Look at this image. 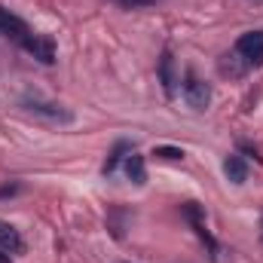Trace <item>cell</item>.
<instances>
[{
  "instance_id": "cell-1",
  "label": "cell",
  "mask_w": 263,
  "mask_h": 263,
  "mask_svg": "<svg viewBox=\"0 0 263 263\" xmlns=\"http://www.w3.org/2000/svg\"><path fill=\"white\" fill-rule=\"evenodd\" d=\"M25 104V110L28 114H34V117H43V120H49V123H70L73 120V114L62 107V104H55V101H43V98H25L22 101Z\"/></svg>"
},
{
  "instance_id": "cell-2",
  "label": "cell",
  "mask_w": 263,
  "mask_h": 263,
  "mask_svg": "<svg viewBox=\"0 0 263 263\" xmlns=\"http://www.w3.org/2000/svg\"><path fill=\"white\" fill-rule=\"evenodd\" d=\"M245 65H263V31H248L236 40V49H233Z\"/></svg>"
},
{
  "instance_id": "cell-3",
  "label": "cell",
  "mask_w": 263,
  "mask_h": 263,
  "mask_svg": "<svg viewBox=\"0 0 263 263\" xmlns=\"http://www.w3.org/2000/svg\"><path fill=\"white\" fill-rule=\"evenodd\" d=\"M184 98H187V104L193 107V110H205L208 104H211V89H208V83H202L199 77H187V83H184Z\"/></svg>"
},
{
  "instance_id": "cell-4",
  "label": "cell",
  "mask_w": 263,
  "mask_h": 263,
  "mask_svg": "<svg viewBox=\"0 0 263 263\" xmlns=\"http://www.w3.org/2000/svg\"><path fill=\"white\" fill-rule=\"evenodd\" d=\"M0 37H12L15 43H25L31 37V31H28V25L18 15H12L9 9L0 6Z\"/></svg>"
},
{
  "instance_id": "cell-5",
  "label": "cell",
  "mask_w": 263,
  "mask_h": 263,
  "mask_svg": "<svg viewBox=\"0 0 263 263\" xmlns=\"http://www.w3.org/2000/svg\"><path fill=\"white\" fill-rule=\"evenodd\" d=\"M159 83H162V89H165V95L168 98H175V92H178V67H175V55L165 49L162 52V59H159Z\"/></svg>"
},
{
  "instance_id": "cell-6",
  "label": "cell",
  "mask_w": 263,
  "mask_h": 263,
  "mask_svg": "<svg viewBox=\"0 0 263 263\" xmlns=\"http://www.w3.org/2000/svg\"><path fill=\"white\" fill-rule=\"evenodd\" d=\"M34 59H40L43 65H52L55 62V46H52V40H46V37H37V34H31L25 43H22Z\"/></svg>"
},
{
  "instance_id": "cell-7",
  "label": "cell",
  "mask_w": 263,
  "mask_h": 263,
  "mask_svg": "<svg viewBox=\"0 0 263 263\" xmlns=\"http://www.w3.org/2000/svg\"><path fill=\"white\" fill-rule=\"evenodd\" d=\"M223 172H227V178H230L233 184H245V181H248V165H245V159H242L239 153H233V156L223 159Z\"/></svg>"
},
{
  "instance_id": "cell-8",
  "label": "cell",
  "mask_w": 263,
  "mask_h": 263,
  "mask_svg": "<svg viewBox=\"0 0 263 263\" xmlns=\"http://www.w3.org/2000/svg\"><path fill=\"white\" fill-rule=\"evenodd\" d=\"M126 175H129L132 184H144L147 181V168H144V156L138 150H132L126 156Z\"/></svg>"
},
{
  "instance_id": "cell-9",
  "label": "cell",
  "mask_w": 263,
  "mask_h": 263,
  "mask_svg": "<svg viewBox=\"0 0 263 263\" xmlns=\"http://www.w3.org/2000/svg\"><path fill=\"white\" fill-rule=\"evenodd\" d=\"M0 248H6V251H22V236H18V230H15L12 223H6V220H0Z\"/></svg>"
},
{
  "instance_id": "cell-10",
  "label": "cell",
  "mask_w": 263,
  "mask_h": 263,
  "mask_svg": "<svg viewBox=\"0 0 263 263\" xmlns=\"http://www.w3.org/2000/svg\"><path fill=\"white\" fill-rule=\"evenodd\" d=\"M129 153H132V144H126V141H117V147L110 150V156H107V162H104V175H110V172H114V168H117V165L129 156Z\"/></svg>"
},
{
  "instance_id": "cell-11",
  "label": "cell",
  "mask_w": 263,
  "mask_h": 263,
  "mask_svg": "<svg viewBox=\"0 0 263 263\" xmlns=\"http://www.w3.org/2000/svg\"><path fill=\"white\" fill-rule=\"evenodd\" d=\"M220 70H223V73H230V77H242V73L248 70V65H245V62H242V59L233 52V55H223V62H220Z\"/></svg>"
},
{
  "instance_id": "cell-12",
  "label": "cell",
  "mask_w": 263,
  "mask_h": 263,
  "mask_svg": "<svg viewBox=\"0 0 263 263\" xmlns=\"http://www.w3.org/2000/svg\"><path fill=\"white\" fill-rule=\"evenodd\" d=\"M153 156H159V159H165V162H181V159H184V150H181V147L159 144V147L153 150Z\"/></svg>"
},
{
  "instance_id": "cell-13",
  "label": "cell",
  "mask_w": 263,
  "mask_h": 263,
  "mask_svg": "<svg viewBox=\"0 0 263 263\" xmlns=\"http://www.w3.org/2000/svg\"><path fill=\"white\" fill-rule=\"evenodd\" d=\"M117 3H123L126 9H141V6H153L156 0H117Z\"/></svg>"
},
{
  "instance_id": "cell-14",
  "label": "cell",
  "mask_w": 263,
  "mask_h": 263,
  "mask_svg": "<svg viewBox=\"0 0 263 263\" xmlns=\"http://www.w3.org/2000/svg\"><path fill=\"white\" fill-rule=\"evenodd\" d=\"M0 263H12V257H9V251H6V248H0Z\"/></svg>"
}]
</instances>
